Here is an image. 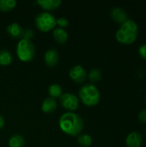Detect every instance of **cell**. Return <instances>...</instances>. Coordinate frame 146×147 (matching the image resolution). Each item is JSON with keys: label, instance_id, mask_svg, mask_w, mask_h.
<instances>
[{"label": "cell", "instance_id": "obj_26", "mask_svg": "<svg viewBox=\"0 0 146 147\" xmlns=\"http://www.w3.org/2000/svg\"><path fill=\"white\" fill-rule=\"evenodd\" d=\"M145 101H146V96H145Z\"/></svg>", "mask_w": 146, "mask_h": 147}, {"label": "cell", "instance_id": "obj_19", "mask_svg": "<svg viewBox=\"0 0 146 147\" xmlns=\"http://www.w3.org/2000/svg\"><path fill=\"white\" fill-rule=\"evenodd\" d=\"M87 78L89 80V82H91V84H94L102 79V72L99 69L93 68L89 71V74L87 75Z\"/></svg>", "mask_w": 146, "mask_h": 147}, {"label": "cell", "instance_id": "obj_12", "mask_svg": "<svg viewBox=\"0 0 146 147\" xmlns=\"http://www.w3.org/2000/svg\"><path fill=\"white\" fill-rule=\"evenodd\" d=\"M6 30L11 37H13L15 39H19V38L22 39L24 29L20 24H18L16 22H13L7 26Z\"/></svg>", "mask_w": 146, "mask_h": 147}, {"label": "cell", "instance_id": "obj_5", "mask_svg": "<svg viewBox=\"0 0 146 147\" xmlns=\"http://www.w3.org/2000/svg\"><path fill=\"white\" fill-rule=\"evenodd\" d=\"M56 18L54 16L49 12H41L39 13L34 18V24L36 28L42 32H49L53 30L57 25Z\"/></svg>", "mask_w": 146, "mask_h": 147}, {"label": "cell", "instance_id": "obj_13", "mask_svg": "<svg viewBox=\"0 0 146 147\" xmlns=\"http://www.w3.org/2000/svg\"><path fill=\"white\" fill-rule=\"evenodd\" d=\"M57 102L54 98L52 97H46L41 104V110L46 114H51L53 113L57 109Z\"/></svg>", "mask_w": 146, "mask_h": 147}, {"label": "cell", "instance_id": "obj_23", "mask_svg": "<svg viewBox=\"0 0 146 147\" xmlns=\"http://www.w3.org/2000/svg\"><path fill=\"white\" fill-rule=\"evenodd\" d=\"M139 121L143 124L146 123V109L141 110L139 112Z\"/></svg>", "mask_w": 146, "mask_h": 147}, {"label": "cell", "instance_id": "obj_11", "mask_svg": "<svg viewBox=\"0 0 146 147\" xmlns=\"http://www.w3.org/2000/svg\"><path fill=\"white\" fill-rule=\"evenodd\" d=\"M59 53L56 49H49L46 52L44 60L48 67L55 66L59 62Z\"/></svg>", "mask_w": 146, "mask_h": 147}, {"label": "cell", "instance_id": "obj_8", "mask_svg": "<svg viewBox=\"0 0 146 147\" xmlns=\"http://www.w3.org/2000/svg\"><path fill=\"white\" fill-rule=\"evenodd\" d=\"M110 16L114 22L120 25L128 20V16H127L126 11L120 7H115L112 9L110 12Z\"/></svg>", "mask_w": 146, "mask_h": 147}, {"label": "cell", "instance_id": "obj_18", "mask_svg": "<svg viewBox=\"0 0 146 147\" xmlns=\"http://www.w3.org/2000/svg\"><path fill=\"white\" fill-rule=\"evenodd\" d=\"M17 3L15 0H0V10L3 12H9L15 9Z\"/></svg>", "mask_w": 146, "mask_h": 147}, {"label": "cell", "instance_id": "obj_22", "mask_svg": "<svg viewBox=\"0 0 146 147\" xmlns=\"http://www.w3.org/2000/svg\"><path fill=\"white\" fill-rule=\"evenodd\" d=\"M139 54L143 59H146V44H143L139 47Z\"/></svg>", "mask_w": 146, "mask_h": 147}, {"label": "cell", "instance_id": "obj_1", "mask_svg": "<svg viewBox=\"0 0 146 147\" xmlns=\"http://www.w3.org/2000/svg\"><path fill=\"white\" fill-rule=\"evenodd\" d=\"M59 125L63 133L75 137L83 131L84 121L79 115L74 112H65L60 116Z\"/></svg>", "mask_w": 146, "mask_h": 147}, {"label": "cell", "instance_id": "obj_10", "mask_svg": "<svg viewBox=\"0 0 146 147\" xmlns=\"http://www.w3.org/2000/svg\"><path fill=\"white\" fill-rule=\"evenodd\" d=\"M36 3L46 12L57 9L62 3L60 0H39Z\"/></svg>", "mask_w": 146, "mask_h": 147}, {"label": "cell", "instance_id": "obj_7", "mask_svg": "<svg viewBox=\"0 0 146 147\" xmlns=\"http://www.w3.org/2000/svg\"><path fill=\"white\" fill-rule=\"evenodd\" d=\"M69 76L73 82L77 84H82L85 82L87 78V72L82 65H76L70 70Z\"/></svg>", "mask_w": 146, "mask_h": 147}, {"label": "cell", "instance_id": "obj_16", "mask_svg": "<svg viewBox=\"0 0 146 147\" xmlns=\"http://www.w3.org/2000/svg\"><path fill=\"white\" fill-rule=\"evenodd\" d=\"M13 61V56L11 53L6 49L0 50V65L7 66Z\"/></svg>", "mask_w": 146, "mask_h": 147}, {"label": "cell", "instance_id": "obj_24", "mask_svg": "<svg viewBox=\"0 0 146 147\" xmlns=\"http://www.w3.org/2000/svg\"><path fill=\"white\" fill-rule=\"evenodd\" d=\"M34 37V32L31 29H24V33H23V36L22 39H26V40H29Z\"/></svg>", "mask_w": 146, "mask_h": 147}, {"label": "cell", "instance_id": "obj_9", "mask_svg": "<svg viewBox=\"0 0 146 147\" xmlns=\"http://www.w3.org/2000/svg\"><path fill=\"white\" fill-rule=\"evenodd\" d=\"M143 142V136L139 132H132L126 139V147H140Z\"/></svg>", "mask_w": 146, "mask_h": 147}, {"label": "cell", "instance_id": "obj_2", "mask_svg": "<svg viewBox=\"0 0 146 147\" xmlns=\"http://www.w3.org/2000/svg\"><path fill=\"white\" fill-rule=\"evenodd\" d=\"M139 35V27L137 23L128 19L122 23L120 28L116 31L115 38L117 41L123 45H131L134 43Z\"/></svg>", "mask_w": 146, "mask_h": 147}, {"label": "cell", "instance_id": "obj_14", "mask_svg": "<svg viewBox=\"0 0 146 147\" xmlns=\"http://www.w3.org/2000/svg\"><path fill=\"white\" fill-rule=\"evenodd\" d=\"M53 39L59 44H65L68 40V33L65 28H55L52 32Z\"/></svg>", "mask_w": 146, "mask_h": 147}, {"label": "cell", "instance_id": "obj_6", "mask_svg": "<svg viewBox=\"0 0 146 147\" xmlns=\"http://www.w3.org/2000/svg\"><path fill=\"white\" fill-rule=\"evenodd\" d=\"M60 105L68 112H73L78 108L79 100L77 96L72 93H63L59 97Z\"/></svg>", "mask_w": 146, "mask_h": 147}, {"label": "cell", "instance_id": "obj_4", "mask_svg": "<svg viewBox=\"0 0 146 147\" xmlns=\"http://www.w3.org/2000/svg\"><path fill=\"white\" fill-rule=\"evenodd\" d=\"M16 55L22 62L31 61L35 55V47L34 44L26 39H21L16 46Z\"/></svg>", "mask_w": 146, "mask_h": 147}, {"label": "cell", "instance_id": "obj_15", "mask_svg": "<svg viewBox=\"0 0 146 147\" xmlns=\"http://www.w3.org/2000/svg\"><path fill=\"white\" fill-rule=\"evenodd\" d=\"M9 147H23L25 145V140L21 134H13L8 141Z\"/></svg>", "mask_w": 146, "mask_h": 147}, {"label": "cell", "instance_id": "obj_21", "mask_svg": "<svg viewBox=\"0 0 146 147\" xmlns=\"http://www.w3.org/2000/svg\"><path fill=\"white\" fill-rule=\"evenodd\" d=\"M56 22H57V25L59 26L61 28H64L69 26V21L65 17H59L56 20Z\"/></svg>", "mask_w": 146, "mask_h": 147}, {"label": "cell", "instance_id": "obj_20", "mask_svg": "<svg viewBox=\"0 0 146 147\" xmlns=\"http://www.w3.org/2000/svg\"><path fill=\"white\" fill-rule=\"evenodd\" d=\"M92 138L90 135L87 134H83L78 135L77 137V143L79 144V146L82 147H89L92 145Z\"/></svg>", "mask_w": 146, "mask_h": 147}, {"label": "cell", "instance_id": "obj_25", "mask_svg": "<svg viewBox=\"0 0 146 147\" xmlns=\"http://www.w3.org/2000/svg\"><path fill=\"white\" fill-rule=\"evenodd\" d=\"M4 123H5L4 119H3V117L0 115V129H2V128L4 127Z\"/></svg>", "mask_w": 146, "mask_h": 147}, {"label": "cell", "instance_id": "obj_3", "mask_svg": "<svg viewBox=\"0 0 146 147\" xmlns=\"http://www.w3.org/2000/svg\"><path fill=\"white\" fill-rule=\"evenodd\" d=\"M78 96L81 102L88 107L96 106L101 100L99 90L95 84H87L81 87L78 91Z\"/></svg>", "mask_w": 146, "mask_h": 147}, {"label": "cell", "instance_id": "obj_17", "mask_svg": "<svg viewBox=\"0 0 146 147\" xmlns=\"http://www.w3.org/2000/svg\"><path fill=\"white\" fill-rule=\"evenodd\" d=\"M48 93L52 98H59L63 95V89L58 84H52L48 87Z\"/></svg>", "mask_w": 146, "mask_h": 147}]
</instances>
